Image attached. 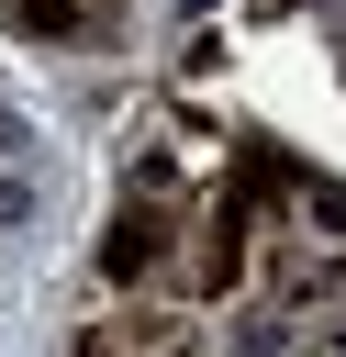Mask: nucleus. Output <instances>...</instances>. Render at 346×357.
<instances>
[{
	"mask_svg": "<svg viewBox=\"0 0 346 357\" xmlns=\"http://www.w3.org/2000/svg\"><path fill=\"white\" fill-rule=\"evenodd\" d=\"M167 245H179V223H167L156 201H123L112 234H100V279H112V290H145V279L167 268Z\"/></svg>",
	"mask_w": 346,
	"mask_h": 357,
	"instance_id": "f257e3e1",
	"label": "nucleus"
},
{
	"mask_svg": "<svg viewBox=\"0 0 346 357\" xmlns=\"http://www.w3.org/2000/svg\"><path fill=\"white\" fill-rule=\"evenodd\" d=\"M335 290H346V257H324V245H279L268 257V301L279 312H324Z\"/></svg>",
	"mask_w": 346,
	"mask_h": 357,
	"instance_id": "f03ea898",
	"label": "nucleus"
},
{
	"mask_svg": "<svg viewBox=\"0 0 346 357\" xmlns=\"http://www.w3.org/2000/svg\"><path fill=\"white\" fill-rule=\"evenodd\" d=\"M301 212H313L324 234H346V178H301Z\"/></svg>",
	"mask_w": 346,
	"mask_h": 357,
	"instance_id": "7ed1b4c3",
	"label": "nucleus"
},
{
	"mask_svg": "<svg viewBox=\"0 0 346 357\" xmlns=\"http://www.w3.org/2000/svg\"><path fill=\"white\" fill-rule=\"evenodd\" d=\"M0 223H33V178H11V167H0Z\"/></svg>",
	"mask_w": 346,
	"mask_h": 357,
	"instance_id": "20e7f679",
	"label": "nucleus"
},
{
	"mask_svg": "<svg viewBox=\"0 0 346 357\" xmlns=\"http://www.w3.org/2000/svg\"><path fill=\"white\" fill-rule=\"evenodd\" d=\"M0 145H11V156H22V112H0Z\"/></svg>",
	"mask_w": 346,
	"mask_h": 357,
	"instance_id": "39448f33",
	"label": "nucleus"
}]
</instances>
